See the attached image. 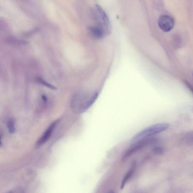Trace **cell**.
<instances>
[{
	"label": "cell",
	"mask_w": 193,
	"mask_h": 193,
	"mask_svg": "<svg viewBox=\"0 0 193 193\" xmlns=\"http://www.w3.org/2000/svg\"><path fill=\"white\" fill-rule=\"evenodd\" d=\"M98 95L95 92L77 95L72 101V109L76 113H83L92 105Z\"/></svg>",
	"instance_id": "6da1fadb"
},
{
	"label": "cell",
	"mask_w": 193,
	"mask_h": 193,
	"mask_svg": "<svg viewBox=\"0 0 193 193\" xmlns=\"http://www.w3.org/2000/svg\"><path fill=\"white\" fill-rule=\"evenodd\" d=\"M170 127L168 123H159L153 125L141 131L132 138L130 144H132L142 140L153 137L167 130Z\"/></svg>",
	"instance_id": "7a4b0ae2"
},
{
	"label": "cell",
	"mask_w": 193,
	"mask_h": 193,
	"mask_svg": "<svg viewBox=\"0 0 193 193\" xmlns=\"http://www.w3.org/2000/svg\"><path fill=\"white\" fill-rule=\"evenodd\" d=\"M94 16L97 25L101 27L105 32L106 35L110 34L111 27L107 15L100 6L97 5L94 8Z\"/></svg>",
	"instance_id": "3957f363"
},
{
	"label": "cell",
	"mask_w": 193,
	"mask_h": 193,
	"mask_svg": "<svg viewBox=\"0 0 193 193\" xmlns=\"http://www.w3.org/2000/svg\"><path fill=\"white\" fill-rule=\"evenodd\" d=\"M157 141V138L154 137L145 138L142 140L138 141L136 143L131 144L130 146L127 149L123 156V160H125L129 157L132 155L136 153L137 151L142 149L148 145L153 144Z\"/></svg>",
	"instance_id": "277c9868"
},
{
	"label": "cell",
	"mask_w": 193,
	"mask_h": 193,
	"mask_svg": "<svg viewBox=\"0 0 193 193\" xmlns=\"http://www.w3.org/2000/svg\"><path fill=\"white\" fill-rule=\"evenodd\" d=\"M158 25L162 31L168 32L171 31L174 26L175 21L171 17L167 15L161 16L158 20Z\"/></svg>",
	"instance_id": "5b68a950"
},
{
	"label": "cell",
	"mask_w": 193,
	"mask_h": 193,
	"mask_svg": "<svg viewBox=\"0 0 193 193\" xmlns=\"http://www.w3.org/2000/svg\"><path fill=\"white\" fill-rule=\"evenodd\" d=\"M59 122V120H57L53 122L49 126L47 129L44 132L42 135L37 142L36 145L37 146H41L44 145V143H46L47 141L48 140V139L51 136L53 131L55 129V127H56L57 125Z\"/></svg>",
	"instance_id": "8992f818"
},
{
	"label": "cell",
	"mask_w": 193,
	"mask_h": 193,
	"mask_svg": "<svg viewBox=\"0 0 193 193\" xmlns=\"http://www.w3.org/2000/svg\"><path fill=\"white\" fill-rule=\"evenodd\" d=\"M88 30L93 38L96 39H102L106 35L103 29L97 25L89 27Z\"/></svg>",
	"instance_id": "52a82bcc"
},
{
	"label": "cell",
	"mask_w": 193,
	"mask_h": 193,
	"mask_svg": "<svg viewBox=\"0 0 193 193\" xmlns=\"http://www.w3.org/2000/svg\"><path fill=\"white\" fill-rule=\"evenodd\" d=\"M137 168V164L136 162H133L132 163L131 166L129 170L127 172V174L125 175L124 177L123 180H122V183L121 185V189H122L125 187V185L127 182L129 180L131 177L133 175V173L135 172V170Z\"/></svg>",
	"instance_id": "ba28073f"
},
{
	"label": "cell",
	"mask_w": 193,
	"mask_h": 193,
	"mask_svg": "<svg viewBox=\"0 0 193 193\" xmlns=\"http://www.w3.org/2000/svg\"><path fill=\"white\" fill-rule=\"evenodd\" d=\"M183 140L188 144L193 145V131L187 132L184 135Z\"/></svg>",
	"instance_id": "9c48e42d"
},
{
	"label": "cell",
	"mask_w": 193,
	"mask_h": 193,
	"mask_svg": "<svg viewBox=\"0 0 193 193\" xmlns=\"http://www.w3.org/2000/svg\"><path fill=\"white\" fill-rule=\"evenodd\" d=\"M37 80L38 82L42 84V85H44V86L49 88L51 90H57V88L55 87V86H53V85H51L50 84L48 83L45 80H44V79H42V78L40 77H38V78L37 79Z\"/></svg>",
	"instance_id": "30bf717a"
},
{
	"label": "cell",
	"mask_w": 193,
	"mask_h": 193,
	"mask_svg": "<svg viewBox=\"0 0 193 193\" xmlns=\"http://www.w3.org/2000/svg\"><path fill=\"white\" fill-rule=\"evenodd\" d=\"M7 127H8L9 133L11 134L14 133L15 131L14 124L13 120H10L7 123Z\"/></svg>",
	"instance_id": "8fae6325"
},
{
	"label": "cell",
	"mask_w": 193,
	"mask_h": 193,
	"mask_svg": "<svg viewBox=\"0 0 193 193\" xmlns=\"http://www.w3.org/2000/svg\"><path fill=\"white\" fill-rule=\"evenodd\" d=\"M153 151L155 154L157 155H162L164 153V149L160 146H155L153 148Z\"/></svg>",
	"instance_id": "7c38bea8"
},
{
	"label": "cell",
	"mask_w": 193,
	"mask_h": 193,
	"mask_svg": "<svg viewBox=\"0 0 193 193\" xmlns=\"http://www.w3.org/2000/svg\"><path fill=\"white\" fill-rule=\"evenodd\" d=\"M184 82L187 87L188 88L189 90H190L193 94V86L192 85L189 81H187V80H185V81H184Z\"/></svg>",
	"instance_id": "4fadbf2b"
},
{
	"label": "cell",
	"mask_w": 193,
	"mask_h": 193,
	"mask_svg": "<svg viewBox=\"0 0 193 193\" xmlns=\"http://www.w3.org/2000/svg\"><path fill=\"white\" fill-rule=\"evenodd\" d=\"M42 99L43 101H44V103H46L47 101V99L46 96H44V95H43V96H42Z\"/></svg>",
	"instance_id": "5bb4252c"
},
{
	"label": "cell",
	"mask_w": 193,
	"mask_h": 193,
	"mask_svg": "<svg viewBox=\"0 0 193 193\" xmlns=\"http://www.w3.org/2000/svg\"><path fill=\"white\" fill-rule=\"evenodd\" d=\"M192 75L193 78V72L192 73Z\"/></svg>",
	"instance_id": "9a60e30c"
}]
</instances>
